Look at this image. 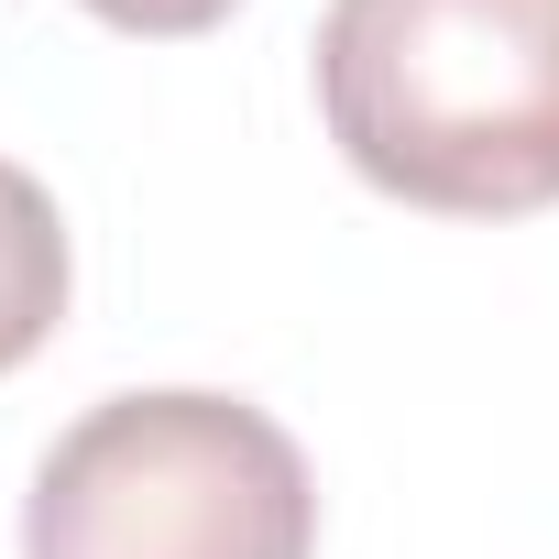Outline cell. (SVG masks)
I'll list each match as a JSON object with an SVG mask.
<instances>
[{
  "label": "cell",
  "instance_id": "1",
  "mask_svg": "<svg viewBox=\"0 0 559 559\" xmlns=\"http://www.w3.org/2000/svg\"><path fill=\"white\" fill-rule=\"evenodd\" d=\"M319 121L362 187L439 219L559 198V0H330Z\"/></svg>",
  "mask_w": 559,
  "mask_h": 559
},
{
  "label": "cell",
  "instance_id": "2",
  "mask_svg": "<svg viewBox=\"0 0 559 559\" xmlns=\"http://www.w3.org/2000/svg\"><path fill=\"white\" fill-rule=\"evenodd\" d=\"M23 559H319V483L252 395H110L34 461Z\"/></svg>",
  "mask_w": 559,
  "mask_h": 559
},
{
  "label": "cell",
  "instance_id": "3",
  "mask_svg": "<svg viewBox=\"0 0 559 559\" xmlns=\"http://www.w3.org/2000/svg\"><path fill=\"white\" fill-rule=\"evenodd\" d=\"M67 219H56V198L0 154V373H23L45 341H56V319H67Z\"/></svg>",
  "mask_w": 559,
  "mask_h": 559
},
{
  "label": "cell",
  "instance_id": "4",
  "mask_svg": "<svg viewBox=\"0 0 559 559\" xmlns=\"http://www.w3.org/2000/svg\"><path fill=\"white\" fill-rule=\"evenodd\" d=\"M78 12H99L110 34H209V23H230V0H78Z\"/></svg>",
  "mask_w": 559,
  "mask_h": 559
}]
</instances>
